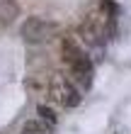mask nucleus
Listing matches in <instances>:
<instances>
[{"instance_id":"f257e3e1","label":"nucleus","mask_w":131,"mask_h":134,"mask_svg":"<svg viewBox=\"0 0 131 134\" xmlns=\"http://www.w3.org/2000/svg\"><path fill=\"white\" fill-rule=\"evenodd\" d=\"M61 54H63V61L68 71H71V81L75 88H83L88 90L92 85V61L85 51L80 49V44L75 42L73 37H63V42H61Z\"/></svg>"},{"instance_id":"f03ea898","label":"nucleus","mask_w":131,"mask_h":134,"mask_svg":"<svg viewBox=\"0 0 131 134\" xmlns=\"http://www.w3.org/2000/svg\"><path fill=\"white\" fill-rule=\"evenodd\" d=\"M58 29H61L58 22H53L49 17H27L20 34L27 44H41V42H49L51 37H56Z\"/></svg>"},{"instance_id":"7ed1b4c3","label":"nucleus","mask_w":131,"mask_h":134,"mask_svg":"<svg viewBox=\"0 0 131 134\" xmlns=\"http://www.w3.org/2000/svg\"><path fill=\"white\" fill-rule=\"evenodd\" d=\"M51 98L61 107H78L80 105V90L68 81L66 76H53L51 78Z\"/></svg>"},{"instance_id":"20e7f679","label":"nucleus","mask_w":131,"mask_h":134,"mask_svg":"<svg viewBox=\"0 0 131 134\" xmlns=\"http://www.w3.org/2000/svg\"><path fill=\"white\" fill-rule=\"evenodd\" d=\"M20 15L17 0H0V25H12Z\"/></svg>"},{"instance_id":"39448f33","label":"nucleus","mask_w":131,"mask_h":134,"mask_svg":"<svg viewBox=\"0 0 131 134\" xmlns=\"http://www.w3.org/2000/svg\"><path fill=\"white\" fill-rule=\"evenodd\" d=\"M20 134H51V127H49V124H44V122L32 120V122H27L24 127H22Z\"/></svg>"},{"instance_id":"423d86ee","label":"nucleus","mask_w":131,"mask_h":134,"mask_svg":"<svg viewBox=\"0 0 131 134\" xmlns=\"http://www.w3.org/2000/svg\"><path fill=\"white\" fill-rule=\"evenodd\" d=\"M99 7H102V12H104L109 20H117V15H119V5L114 3V0H99Z\"/></svg>"},{"instance_id":"0eeeda50","label":"nucleus","mask_w":131,"mask_h":134,"mask_svg":"<svg viewBox=\"0 0 131 134\" xmlns=\"http://www.w3.org/2000/svg\"><path fill=\"white\" fill-rule=\"evenodd\" d=\"M36 112L41 115V120H49V127H51V124H56V115H53V110H51V107L39 105V107H36Z\"/></svg>"}]
</instances>
